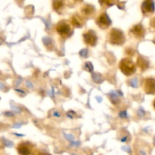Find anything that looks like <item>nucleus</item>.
Returning <instances> with one entry per match:
<instances>
[{
	"label": "nucleus",
	"mask_w": 155,
	"mask_h": 155,
	"mask_svg": "<svg viewBox=\"0 0 155 155\" xmlns=\"http://www.w3.org/2000/svg\"><path fill=\"white\" fill-rule=\"evenodd\" d=\"M154 108H155V99H154Z\"/></svg>",
	"instance_id": "nucleus-16"
},
{
	"label": "nucleus",
	"mask_w": 155,
	"mask_h": 155,
	"mask_svg": "<svg viewBox=\"0 0 155 155\" xmlns=\"http://www.w3.org/2000/svg\"><path fill=\"white\" fill-rule=\"evenodd\" d=\"M107 39H108V42L112 45H121L125 42L126 37L124 33L121 30L114 28L109 32Z\"/></svg>",
	"instance_id": "nucleus-3"
},
{
	"label": "nucleus",
	"mask_w": 155,
	"mask_h": 155,
	"mask_svg": "<svg viewBox=\"0 0 155 155\" xmlns=\"http://www.w3.org/2000/svg\"><path fill=\"white\" fill-rule=\"evenodd\" d=\"M96 24L98 27L101 29L103 30H105L107 29L111 24V21H110V18L108 17V15L105 13V12H103L101 13L98 18H96Z\"/></svg>",
	"instance_id": "nucleus-6"
},
{
	"label": "nucleus",
	"mask_w": 155,
	"mask_h": 155,
	"mask_svg": "<svg viewBox=\"0 0 155 155\" xmlns=\"http://www.w3.org/2000/svg\"><path fill=\"white\" fill-rule=\"evenodd\" d=\"M137 66L141 69V71H145L149 66L148 61L145 60L142 56H139L137 59Z\"/></svg>",
	"instance_id": "nucleus-12"
},
{
	"label": "nucleus",
	"mask_w": 155,
	"mask_h": 155,
	"mask_svg": "<svg viewBox=\"0 0 155 155\" xmlns=\"http://www.w3.org/2000/svg\"><path fill=\"white\" fill-rule=\"evenodd\" d=\"M83 37L85 44L89 46H95L98 40L96 33L92 30H89L85 32L83 35Z\"/></svg>",
	"instance_id": "nucleus-5"
},
{
	"label": "nucleus",
	"mask_w": 155,
	"mask_h": 155,
	"mask_svg": "<svg viewBox=\"0 0 155 155\" xmlns=\"http://www.w3.org/2000/svg\"><path fill=\"white\" fill-rule=\"evenodd\" d=\"M143 89L147 94L155 93V80L152 78H147L144 80Z\"/></svg>",
	"instance_id": "nucleus-8"
},
{
	"label": "nucleus",
	"mask_w": 155,
	"mask_h": 155,
	"mask_svg": "<svg viewBox=\"0 0 155 155\" xmlns=\"http://www.w3.org/2000/svg\"><path fill=\"white\" fill-rule=\"evenodd\" d=\"M55 30L61 37L63 38V39H66V38L71 36L72 34L73 27L70 21L62 20L56 24Z\"/></svg>",
	"instance_id": "nucleus-1"
},
{
	"label": "nucleus",
	"mask_w": 155,
	"mask_h": 155,
	"mask_svg": "<svg viewBox=\"0 0 155 155\" xmlns=\"http://www.w3.org/2000/svg\"><path fill=\"white\" fill-rule=\"evenodd\" d=\"M70 23L73 27H80L83 26V18L79 15H74L70 19Z\"/></svg>",
	"instance_id": "nucleus-11"
},
{
	"label": "nucleus",
	"mask_w": 155,
	"mask_h": 155,
	"mask_svg": "<svg viewBox=\"0 0 155 155\" xmlns=\"http://www.w3.org/2000/svg\"><path fill=\"white\" fill-rule=\"evenodd\" d=\"M142 12L144 15H150V14L154 13L155 10L154 2L151 0H147L142 2Z\"/></svg>",
	"instance_id": "nucleus-9"
},
{
	"label": "nucleus",
	"mask_w": 155,
	"mask_h": 155,
	"mask_svg": "<svg viewBox=\"0 0 155 155\" xmlns=\"http://www.w3.org/2000/svg\"><path fill=\"white\" fill-rule=\"evenodd\" d=\"M34 155H51L50 154L47 152H44V151H35Z\"/></svg>",
	"instance_id": "nucleus-14"
},
{
	"label": "nucleus",
	"mask_w": 155,
	"mask_h": 155,
	"mask_svg": "<svg viewBox=\"0 0 155 155\" xmlns=\"http://www.w3.org/2000/svg\"><path fill=\"white\" fill-rule=\"evenodd\" d=\"M95 13V8L90 5H85L81 8V15L83 18L92 17Z\"/></svg>",
	"instance_id": "nucleus-10"
},
{
	"label": "nucleus",
	"mask_w": 155,
	"mask_h": 155,
	"mask_svg": "<svg viewBox=\"0 0 155 155\" xmlns=\"http://www.w3.org/2000/svg\"><path fill=\"white\" fill-rule=\"evenodd\" d=\"M64 2L61 1H55L53 2V8L58 13H61L62 11V9L64 8Z\"/></svg>",
	"instance_id": "nucleus-13"
},
{
	"label": "nucleus",
	"mask_w": 155,
	"mask_h": 155,
	"mask_svg": "<svg viewBox=\"0 0 155 155\" xmlns=\"http://www.w3.org/2000/svg\"><path fill=\"white\" fill-rule=\"evenodd\" d=\"M150 25H151V27L155 28V17L151 20V21H150Z\"/></svg>",
	"instance_id": "nucleus-15"
},
{
	"label": "nucleus",
	"mask_w": 155,
	"mask_h": 155,
	"mask_svg": "<svg viewBox=\"0 0 155 155\" xmlns=\"http://www.w3.org/2000/svg\"><path fill=\"white\" fill-rule=\"evenodd\" d=\"M145 30L142 24L134 25L130 30V35L135 39H142L144 37Z\"/></svg>",
	"instance_id": "nucleus-7"
},
{
	"label": "nucleus",
	"mask_w": 155,
	"mask_h": 155,
	"mask_svg": "<svg viewBox=\"0 0 155 155\" xmlns=\"http://www.w3.org/2000/svg\"><path fill=\"white\" fill-rule=\"evenodd\" d=\"M154 42H155V41H154Z\"/></svg>",
	"instance_id": "nucleus-17"
},
{
	"label": "nucleus",
	"mask_w": 155,
	"mask_h": 155,
	"mask_svg": "<svg viewBox=\"0 0 155 155\" xmlns=\"http://www.w3.org/2000/svg\"><path fill=\"white\" fill-rule=\"evenodd\" d=\"M119 68L121 72L126 76H131L135 74L136 66L130 58H123L119 63Z\"/></svg>",
	"instance_id": "nucleus-2"
},
{
	"label": "nucleus",
	"mask_w": 155,
	"mask_h": 155,
	"mask_svg": "<svg viewBox=\"0 0 155 155\" xmlns=\"http://www.w3.org/2000/svg\"><path fill=\"white\" fill-rule=\"evenodd\" d=\"M33 150L34 146L30 142H21L17 146V151L19 155H31Z\"/></svg>",
	"instance_id": "nucleus-4"
}]
</instances>
